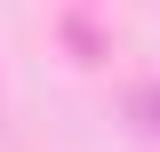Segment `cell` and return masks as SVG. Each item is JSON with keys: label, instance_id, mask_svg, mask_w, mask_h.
Segmentation results:
<instances>
[{"label": "cell", "instance_id": "cell-1", "mask_svg": "<svg viewBox=\"0 0 160 152\" xmlns=\"http://www.w3.org/2000/svg\"><path fill=\"white\" fill-rule=\"evenodd\" d=\"M152 112H160V96H152Z\"/></svg>", "mask_w": 160, "mask_h": 152}]
</instances>
